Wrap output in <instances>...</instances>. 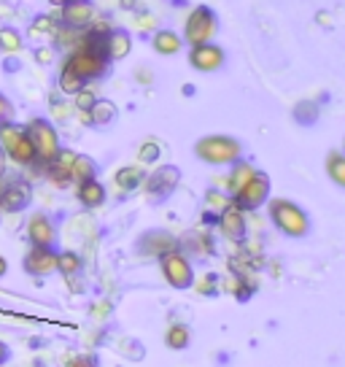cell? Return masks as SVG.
I'll return each instance as SVG.
<instances>
[{"instance_id": "cell-11", "label": "cell", "mask_w": 345, "mask_h": 367, "mask_svg": "<svg viewBox=\"0 0 345 367\" xmlns=\"http://www.w3.org/2000/svg\"><path fill=\"white\" fill-rule=\"evenodd\" d=\"M189 65L203 70V73H210V70H219L224 65V52L213 43H197L192 46V54H189Z\"/></svg>"}, {"instance_id": "cell-21", "label": "cell", "mask_w": 345, "mask_h": 367, "mask_svg": "<svg viewBox=\"0 0 345 367\" xmlns=\"http://www.w3.org/2000/svg\"><path fill=\"white\" fill-rule=\"evenodd\" d=\"M254 173H256V167H254L251 163H238L235 167H232L229 179H227V181H222V184L227 186V189H229V192H232V195H235L238 189H243L245 184H248V179H251Z\"/></svg>"}, {"instance_id": "cell-10", "label": "cell", "mask_w": 345, "mask_h": 367, "mask_svg": "<svg viewBox=\"0 0 345 367\" xmlns=\"http://www.w3.org/2000/svg\"><path fill=\"white\" fill-rule=\"evenodd\" d=\"M30 186L22 181H14V184H6L0 186V211L3 214H20L30 205Z\"/></svg>"}, {"instance_id": "cell-30", "label": "cell", "mask_w": 345, "mask_h": 367, "mask_svg": "<svg viewBox=\"0 0 345 367\" xmlns=\"http://www.w3.org/2000/svg\"><path fill=\"white\" fill-rule=\"evenodd\" d=\"M30 36H54V20L52 17H38L30 24Z\"/></svg>"}, {"instance_id": "cell-35", "label": "cell", "mask_w": 345, "mask_h": 367, "mask_svg": "<svg viewBox=\"0 0 345 367\" xmlns=\"http://www.w3.org/2000/svg\"><path fill=\"white\" fill-rule=\"evenodd\" d=\"M11 117H14V108H11V103L0 95V122H6V119H11Z\"/></svg>"}, {"instance_id": "cell-13", "label": "cell", "mask_w": 345, "mask_h": 367, "mask_svg": "<svg viewBox=\"0 0 345 367\" xmlns=\"http://www.w3.org/2000/svg\"><path fill=\"white\" fill-rule=\"evenodd\" d=\"M27 238L33 246H54L57 241V230L52 225V219L46 214H33L27 222Z\"/></svg>"}, {"instance_id": "cell-36", "label": "cell", "mask_w": 345, "mask_h": 367, "mask_svg": "<svg viewBox=\"0 0 345 367\" xmlns=\"http://www.w3.org/2000/svg\"><path fill=\"white\" fill-rule=\"evenodd\" d=\"M36 60L41 62V65H49V62H52V49H38V52H36Z\"/></svg>"}, {"instance_id": "cell-24", "label": "cell", "mask_w": 345, "mask_h": 367, "mask_svg": "<svg viewBox=\"0 0 345 367\" xmlns=\"http://www.w3.org/2000/svg\"><path fill=\"white\" fill-rule=\"evenodd\" d=\"M326 173H329V179L337 184V186H343L345 189V154L343 151H332V154L326 157Z\"/></svg>"}, {"instance_id": "cell-37", "label": "cell", "mask_w": 345, "mask_h": 367, "mask_svg": "<svg viewBox=\"0 0 345 367\" xmlns=\"http://www.w3.org/2000/svg\"><path fill=\"white\" fill-rule=\"evenodd\" d=\"M6 359H8V348H6V343L0 340V365H3Z\"/></svg>"}, {"instance_id": "cell-20", "label": "cell", "mask_w": 345, "mask_h": 367, "mask_svg": "<svg viewBox=\"0 0 345 367\" xmlns=\"http://www.w3.org/2000/svg\"><path fill=\"white\" fill-rule=\"evenodd\" d=\"M116 119V105L111 100H95V105L84 114V122H89V124H111Z\"/></svg>"}, {"instance_id": "cell-38", "label": "cell", "mask_w": 345, "mask_h": 367, "mask_svg": "<svg viewBox=\"0 0 345 367\" xmlns=\"http://www.w3.org/2000/svg\"><path fill=\"white\" fill-rule=\"evenodd\" d=\"M6 270H8V262L0 257V276H6Z\"/></svg>"}, {"instance_id": "cell-34", "label": "cell", "mask_w": 345, "mask_h": 367, "mask_svg": "<svg viewBox=\"0 0 345 367\" xmlns=\"http://www.w3.org/2000/svg\"><path fill=\"white\" fill-rule=\"evenodd\" d=\"M213 284H216V276H205L203 281L197 284V292L200 294H213Z\"/></svg>"}, {"instance_id": "cell-14", "label": "cell", "mask_w": 345, "mask_h": 367, "mask_svg": "<svg viewBox=\"0 0 345 367\" xmlns=\"http://www.w3.org/2000/svg\"><path fill=\"white\" fill-rule=\"evenodd\" d=\"M219 227L222 232L229 238V241H243L245 238V216L238 205H227L222 211V219H219Z\"/></svg>"}, {"instance_id": "cell-1", "label": "cell", "mask_w": 345, "mask_h": 367, "mask_svg": "<svg viewBox=\"0 0 345 367\" xmlns=\"http://www.w3.org/2000/svg\"><path fill=\"white\" fill-rule=\"evenodd\" d=\"M0 149L6 157H11V163L30 165L36 160V149H33L27 130L22 124H14L11 119L0 122Z\"/></svg>"}, {"instance_id": "cell-26", "label": "cell", "mask_w": 345, "mask_h": 367, "mask_svg": "<svg viewBox=\"0 0 345 367\" xmlns=\"http://www.w3.org/2000/svg\"><path fill=\"white\" fill-rule=\"evenodd\" d=\"M84 84H86V82H84L79 73H73L70 68H65V65H62V70H60V89L65 92V95H76V92L82 89Z\"/></svg>"}, {"instance_id": "cell-15", "label": "cell", "mask_w": 345, "mask_h": 367, "mask_svg": "<svg viewBox=\"0 0 345 367\" xmlns=\"http://www.w3.org/2000/svg\"><path fill=\"white\" fill-rule=\"evenodd\" d=\"M73 160H76V151H70V149H62V146H60L57 157L49 163V179H52V184L65 186V184L70 181V167H73Z\"/></svg>"}, {"instance_id": "cell-6", "label": "cell", "mask_w": 345, "mask_h": 367, "mask_svg": "<svg viewBox=\"0 0 345 367\" xmlns=\"http://www.w3.org/2000/svg\"><path fill=\"white\" fill-rule=\"evenodd\" d=\"M267 197H270V179L256 170V173L248 179V184H245L243 189H238V192L232 195V205H238L240 211H254V208H259L262 203H267Z\"/></svg>"}, {"instance_id": "cell-32", "label": "cell", "mask_w": 345, "mask_h": 367, "mask_svg": "<svg viewBox=\"0 0 345 367\" xmlns=\"http://www.w3.org/2000/svg\"><path fill=\"white\" fill-rule=\"evenodd\" d=\"M157 157H160V146H157L154 141H146V143H143V149H141V154H138V160H141V163H154Z\"/></svg>"}, {"instance_id": "cell-25", "label": "cell", "mask_w": 345, "mask_h": 367, "mask_svg": "<svg viewBox=\"0 0 345 367\" xmlns=\"http://www.w3.org/2000/svg\"><path fill=\"white\" fill-rule=\"evenodd\" d=\"M92 176H95V163L89 157H84V154H76L73 167H70V181L82 184L86 179H92Z\"/></svg>"}, {"instance_id": "cell-17", "label": "cell", "mask_w": 345, "mask_h": 367, "mask_svg": "<svg viewBox=\"0 0 345 367\" xmlns=\"http://www.w3.org/2000/svg\"><path fill=\"white\" fill-rule=\"evenodd\" d=\"M76 195H79L82 205H86V208H100V205L105 203V186H102L95 176L79 184V192H76Z\"/></svg>"}, {"instance_id": "cell-29", "label": "cell", "mask_w": 345, "mask_h": 367, "mask_svg": "<svg viewBox=\"0 0 345 367\" xmlns=\"http://www.w3.org/2000/svg\"><path fill=\"white\" fill-rule=\"evenodd\" d=\"M164 340H167V346L170 348H186L192 338H189V329L183 324H173L167 329V338H164Z\"/></svg>"}, {"instance_id": "cell-12", "label": "cell", "mask_w": 345, "mask_h": 367, "mask_svg": "<svg viewBox=\"0 0 345 367\" xmlns=\"http://www.w3.org/2000/svg\"><path fill=\"white\" fill-rule=\"evenodd\" d=\"M60 8L65 27H86L89 22L95 20V3H89V0H68Z\"/></svg>"}, {"instance_id": "cell-5", "label": "cell", "mask_w": 345, "mask_h": 367, "mask_svg": "<svg viewBox=\"0 0 345 367\" xmlns=\"http://www.w3.org/2000/svg\"><path fill=\"white\" fill-rule=\"evenodd\" d=\"M65 68H70L73 73H79L84 82H92V79H100L102 73L108 70V57L82 43V46L65 60Z\"/></svg>"}, {"instance_id": "cell-9", "label": "cell", "mask_w": 345, "mask_h": 367, "mask_svg": "<svg viewBox=\"0 0 345 367\" xmlns=\"http://www.w3.org/2000/svg\"><path fill=\"white\" fill-rule=\"evenodd\" d=\"M24 270L30 276H52L57 270V254L52 251V246H33L24 254Z\"/></svg>"}, {"instance_id": "cell-4", "label": "cell", "mask_w": 345, "mask_h": 367, "mask_svg": "<svg viewBox=\"0 0 345 367\" xmlns=\"http://www.w3.org/2000/svg\"><path fill=\"white\" fill-rule=\"evenodd\" d=\"M30 141H33V149H36V160L43 165H49L57 151H60V138H57V130L46 119H33L30 124H24Z\"/></svg>"}, {"instance_id": "cell-28", "label": "cell", "mask_w": 345, "mask_h": 367, "mask_svg": "<svg viewBox=\"0 0 345 367\" xmlns=\"http://www.w3.org/2000/svg\"><path fill=\"white\" fill-rule=\"evenodd\" d=\"M0 49L6 54H14V52L22 49V36L14 27H0Z\"/></svg>"}, {"instance_id": "cell-2", "label": "cell", "mask_w": 345, "mask_h": 367, "mask_svg": "<svg viewBox=\"0 0 345 367\" xmlns=\"http://www.w3.org/2000/svg\"><path fill=\"white\" fill-rule=\"evenodd\" d=\"M270 219L289 238H302V235H307V227H310L302 208L294 205L291 200H281V197L270 203Z\"/></svg>"}, {"instance_id": "cell-33", "label": "cell", "mask_w": 345, "mask_h": 367, "mask_svg": "<svg viewBox=\"0 0 345 367\" xmlns=\"http://www.w3.org/2000/svg\"><path fill=\"white\" fill-rule=\"evenodd\" d=\"M205 200H208V205H210V208H216V211H224V208L229 205V200L224 197L222 192H213V189L205 195Z\"/></svg>"}, {"instance_id": "cell-23", "label": "cell", "mask_w": 345, "mask_h": 367, "mask_svg": "<svg viewBox=\"0 0 345 367\" xmlns=\"http://www.w3.org/2000/svg\"><path fill=\"white\" fill-rule=\"evenodd\" d=\"M154 49H157V54H176L178 49H181V38L173 33V30H160L157 36H154Z\"/></svg>"}, {"instance_id": "cell-39", "label": "cell", "mask_w": 345, "mask_h": 367, "mask_svg": "<svg viewBox=\"0 0 345 367\" xmlns=\"http://www.w3.org/2000/svg\"><path fill=\"white\" fill-rule=\"evenodd\" d=\"M119 3H122V8H132L135 6V0H119Z\"/></svg>"}, {"instance_id": "cell-3", "label": "cell", "mask_w": 345, "mask_h": 367, "mask_svg": "<svg viewBox=\"0 0 345 367\" xmlns=\"http://www.w3.org/2000/svg\"><path fill=\"white\" fill-rule=\"evenodd\" d=\"M194 154L208 165H229L240 157V143L229 135H208L197 141Z\"/></svg>"}, {"instance_id": "cell-7", "label": "cell", "mask_w": 345, "mask_h": 367, "mask_svg": "<svg viewBox=\"0 0 345 367\" xmlns=\"http://www.w3.org/2000/svg\"><path fill=\"white\" fill-rule=\"evenodd\" d=\"M160 265H162V276L167 278V284L170 286H176V289H189V286L194 284V273H192L189 260H186L183 254H178L176 248L160 257Z\"/></svg>"}, {"instance_id": "cell-27", "label": "cell", "mask_w": 345, "mask_h": 367, "mask_svg": "<svg viewBox=\"0 0 345 367\" xmlns=\"http://www.w3.org/2000/svg\"><path fill=\"white\" fill-rule=\"evenodd\" d=\"M57 270H60L62 276L79 273L82 270V257L76 251H62V254H57Z\"/></svg>"}, {"instance_id": "cell-41", "label": "cell", "mask_w": 345, "mask_h": 367, "mask_svg": "<svg viewBox=\"0 0 345 367\" xmlns=\"http://www.w3.org/2000/svg\"><path fill=\"white\" fill-rule=\"evenodd\" d=\"M3 157H6V154H3V149H0V170H3Z\"/></svg>"}, {"instance_id": "cell-31", "label": "cell", "mask_w": 345, "mask_h": 367, "mask_svg": "<svg viewBox=\"0 0 345 367\" xmlns=\"http://www.w3.org/2000/svg\"><path fill=\"white\" fill-rule=\"evenodd\" d=\"M95 100H98V95H95L92 89H86V87H82V89L76 92V108H79L82 114H86V111L95 105Z\"/></svg>"}, {"instance_id": "cell-22", "label": "cell", "mask_w": 345, "mask_h": 367, "mask_svg": "<svg viewBox=\"0 0 345 367\" xmlns=\"http://www.w3.org/2000/svg\"><path fill=\"white\" fill-rule=\"evenodd\" d=\"M143 184V167L141 165H127L122 170H116V186L122 192H132Z\"/></svg>"}, {"instance_id": "cell-40", "label": "cell", "mask_w": 345, "mask_h": 367, "mask_svg": "<svg viewBox=\"0 0 345 367\" xmlns=\"http://www.w3.org/2000/svg\"><path fill=\"white\" fill-rule=\"evenodd\" d=\"M49 3H52V6H65L68 0H49Z\"/></svg>"}, {"instance_id": "cell-19", "label": "cell", "mask_w": 345, "mask_h": 367, "mask_svg": "<svg viewBox=\"0 0 345 367\" xmlns=\"http://www.w3.org/2000/svg\"><path fill=\"white\" fill-rule=\"evenodd\" d=\"M176 241L167 235V232H151V235H146L141 241V251L143 254H154V257H162L167 251H173L176 248Z\"/></svg>"}, {"instance_id": "cell-18", "label": "cell", "mask_w": 345, "mask_h": 367, "mask_svg": "<svg viewBox=\"0 0 345 367\" xmlns=\"http://www.w3.org/2000/svg\"><path fill=\"white\" fill-rule=\"evenodd\" d=\"M178 181V170L176 167H160L151 179H148V195H167L176 189Z\"/></svg>"}, {"instance_id": "cell-16", "label": "cell", "mask_w": 345, "mask_h": 367, "mask_svg": "<svg viewBox=\"0 0 345 367\" xmlns=\"http://www.w3.org/2000/svg\"><path fill=\"white\" fill-rule=\"evenodd\" d=\"M130 49H132V38H130V33H124V30H114V33L105 36L102 54H105L108 60H124V57L130 54Z\"/></svg>"}, {"instance_id": "cell-8", "label": "cell", "mask_w": 345, "mask_h": 367, "mask_svg": "<svg viewBox=\"0 0 345 367\" xmlns=\"http://www.w3.org/2000/svg\"><path fill=\"white\" fill-rule=\"evenodd\" d=\"M183 33H186V41L192 43V46L208 43L210 36L216 33V17H213V11H210L208 6H197V8L189 14Z\"/></svg>"}]
</instances>
